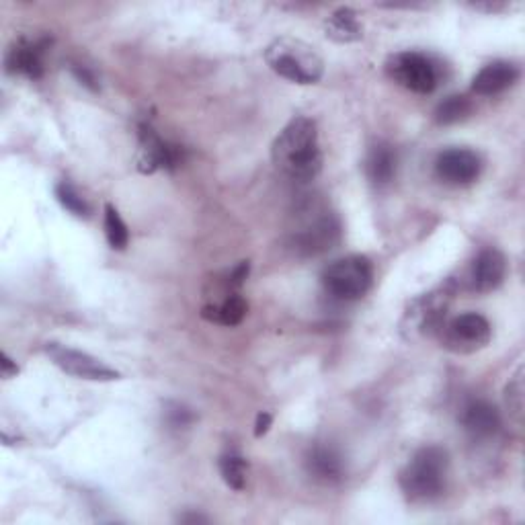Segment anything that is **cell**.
<instances>
[{
  "instance_id": "29",
  "label": "cell",
  "mask_w": 525,
  "mask_h": 525,
  "mask_svg": "<svg viewBox=\"0 0 525 525\" xmlns=\"http://www.w3.org/2000/svg\"><path fill=\"white\" fill-rule=\"evenodd\" d=\"M181 523H206L208 517L206 515H199V513H185L179 517Z\"/></svg>"
},
{
  "instance_id": "4",
  "label": "cell",
  "mask_w": 525,
  "mask_h": 525,
  "mask_svg": "<svg viewBox=\"0 0 525 525\" xmlns=\"http://www.w3.org/2000/svg\"><path fill=\"white\" fill-rule=\"evenodd\" d=\"M322 288L341 302H355L366 296L374 281V267L368 257L349 255L333 261L322 271Z\"/></svg>"
},
{
  "instance_id": "9",
  "label": "cell",
  "mask_w": 525,
  "mask_h": 525,
  "mask_svg": "<svg viewBox=\"0 0 525 525\" xmlns=\"http://www.w3.org/2000/svg\"><path fill=\"white\" fill-rule=\"evenodd\" d=\"M140 154L138 169L142 173H154L160 169H177L183 163V148L160 138L148 124H140Z\"/></svg>"
},
{
  "instance_id": "6",
  "label": "cell",
  "mask_w": 525,
  "mask_h": 525,
  "mask_svg": "<svg viewBox=\"0 0 525 525\" xmlns=\"http://www.w3.org/2000/svg\"><path fill=\"white\" fill-rule=\"evenodd\" d=\"M452 296L454 292L450 290V284H448L437 292H431L415 300L405 312L402 331L411 333V337L413 335H437L443 329V325H446L448 306H450Z\"/></svg>"
},
{
  "instance_id": "14",
  "label": "cell",
  "mask_w": 525,
  "mask_h": 525,
  "mask_svg": "<svg viewBox=\"0 0 525 525\" xmlns=\"http://www.w3.org/2000/svg\"><path fill=\"white\" fill-rule=\"evenodd\" d=\"M460 423L468 435L474 439H489L501 427V415L489 400H470L460 413Z\"/></svg>"
},
{
  "instance_id": "28",
  "label": "cell",
  "mask_w": 525,
  "mask_h": 525,
  "mask_svg": "<svg viewBox=\"0 0 525 525\" xmlns=\"http://www.w3.org/2000/svg\"><path fill=\"white\" fill-rule=\"evenodd\" d=\"M271 423H273V417L269 413L261 411L255 419V437H263L271 429Z\"/></svg>"
},
{
  "instance_id": "7",
  "label": "cell",
  "mask_w": 525,
  "mask_h": 525,
  "mask_svg": "<svg viewBox=\"0 0 525 525\" xmlns=\"http://www.w3.org/2000/svg\"><path fill=\"white\" fill-rule=\"evenodd\" d=\"M439 333L446 347L456 353H474L484 349L493 337L491 322L476 312H464L452 320H446Z\"/></svg>"
},
{
  "instance_id": "2",
  "label": "cell",
  "mask_w": 525,
  "mask_h": 525,
  "mask_svg": "<svg viewBox=\"0 0 525 525\" xmlns=\"http://www.w3.org/2000/svg\"><path fill=\"white\" fill-rule=\"evenodd\" d=\"M450 456L443 448H421L400 472V489L413 503H429L446 489Z\"/></svg>"
},
{
  "instance_id": "27",
  "label": "cell",
  "mask_w": 525,
  "mask_h": 525,
  "mask_svg": "<svg viewBox=\"0 0 525 525\" xmlns=\"http://www.w3.org/2000/svg\"><path fill=\"white\" fill-rule=\"evenodd\" d=\"M0 370H3V378H13L19 374L17 361H13L7 351H3V355H0Z\"/></svg>"
},
{
  "instance_id": "10",
  "label": "cell",
  "mask_w": 525,
  "mask_h": 525,
  "mask_svg": "<svg viewBox=\"0 0 525 525\" xmlns=\"http://www.w3.org/2000/svg\"><path fill=\"white\" fill-rule=\"evenodd\" d=\"M482 160L470 148L443 150L435 160L437 177L448 185H470L480 177Z\"/></svg>"
},
{
  "instance_id": "8",
  "label": "cell",
  "mask_w": 525,
  "mask_h": 525,
  "mask_svg": "<svg viewBox=\"0 0 525 525\" xmlns=\"http://www.w3.org/2000/svg\"><path fill=\"white\" fill-rule=\"evenodd\" d=\"M46 353L56 366L66 372L68 376L80 378V380H91V382H113L119 378V372L109 368L107 363L93 357L87 351H78L60 343H48Z\"/></svg>"
},
{
  "instance_id": "26",
  "label": "cell",
  "mask_w": 525,
  "mask_h": 525,
  "mask_svg": "<svg viewBox=\"0 0 525 525\" xmlns=\"http://www.w3.org/2000/svg\"><path fill=\"white\" fill-rule=\"evenodd\" d=\"M72 72H74V76H76L85 87H89L91 91H97V80H95V76H93L85 66H74Z\"/></svg>"
},
{
  "instance_id": "18",
  "label": "cell",
  "mask_w": 525,
  "mask_h": 525,
  "mask_svg": "<svg viewBox=\"0 0 525 525\" xmlns=\"http://www.w3.org/2000/svg\"><path fill=\"white\" fill-rule=\"evenodd\" d=\"M396 167H398V156L390 144H376L368 152L366 173L374 185L378 187L390 185L396 177Z\"/></svg>"
},
{
  "instance_id": "1",
  "label": "cell",
  "mask_w": 525,
  "mask_h": 525,
  "mask_svg": "<svg viewBox=\"0 0 525 525\" xmlns=\"http://www.w3.org/2000/svg\"><path fill=\"white\" fill-rule=\"evenodd\" d=\"M271 160L275 169L292 181L316 179L322 171V150L314 121L304 115L294 117L273 140Z\"/></svg>"
},
{
  "instance_id": "12",
  "label": "cell",
  "mask_w": 525,
  "mask_h": 525,
  "mask_svg": "<svg viewBox=\"0 0 525 525\" xmlns=\"http://www.w3.org/2000/svg\"><path fill=\"white\" fill-rule=\"evenodd\" d=\"M505 275H507L505 255L497 249H484L476 255V259L470 265L468 284L472 292L489 294L503 284Z\"/></svg>"
},
{
  "instance_id": "21",
  "label": "cell",
  "mask_w": 525,
  "mask_h": 525,
  "mask_svg": "<svg viewBox=\"0 0 525 525\" xmlns=\"http://www.w3.org/2000/svg\"><path fill=\"white\" fill-rule=\"evenodd\" d=\"M472 113V103L464 95H450L443 99L435 109V119L441 126H452L458 121H464Z\"/></svg>"
},
{
  "instance_id": "3",
  "label": "cell",
  "mask_w": 525,
  "mask_h": 525,
  "mask_svg": "<svg viewBox=\"0 0 525 525\" xmlns=\"http://www.w3.org/2000/svg\"><path fill=\"white\" fill-rule=\"evenodd\" d=\"M269 68L296 85H316L325 74V60L314 46L294 37H279L265 50Z\"/></svg>"
},
{
  "instance_id": "24",
  "label": "cell",
  "mask_w": 525,
  "mask_h": 525,
  "mask_svg": "<svg viewBox=\"0 0 525 525\" xmlns=\"http://www.w3.org/2000/svg\"><path fill=\"white\" fill-rule=\"evenodd\" d=\"M505 402H507V409L513 415V419L521 423V415H523V372L521 370L507 384Z\"/></svg>"
},
{
  "instance_id": "22",
  "label": "cell",
  "mask_w": 525,
  "mask_h": 525,
  "mask_svg": "<svg viewBox=\"0 0 525 525\" xmlns=\"http://www.w3.org/2000/svg\"><path fill=\"white\" fill-rule=\"evenodd\" d=\"M105 236H107L109 247L115 251H124L130 242V230L124 218L119 216L117 208L111 204L105 206Z\"/></svg>"
},
{
  "instance_id": "23",
  "label": "cell",
  "mask_w": 525,
  "mask_h": 525,
  "mask_svg": "<svg viewBox=\"0 0 525 525\" xmlns=\"http://www.w3.org/2000/svg\"><path fill=\"white\" fill-rule=\"evenodd\" d=\"M54 191H56V199L60 201L62 208H66L70 214H74V216H78V218L89 216V212H91L89 204H87V201H85L83 197L78 195V191H76L70 183L62 181V183L56 185Z\"/></svg>"
},
{
  "instance_id": "16",
  "label": "cell",
  "mask_w": 525,
  "mask_h": 525,
  "mask_svg": "<svg viewBox=\"0 0 525 525\" xmlns=\"http://www.w3.org/2000/svg\"><path fill=\"white\" fill-rule=\"evenodd\" d=\"M247 312H249V304L236 290H228L224 294V298L210 302L201 308V316L210 322H216V325H222V327L240 325V322L245 320Z\"/></svg>"
},
{
  "instance_id": "20",
  "label": "cell",
  "mask_w": 525,
  "mask_h": 525,
  "mask_svg": "<svg viewBox=\"0 0 525 525\" xmlns=\"http://www.w3.org/2000/svg\"><path fill=\"white\" fill-rule=\"evenodd\" d=\"M218 466H220V474H222V480L226 482V487H230L232 491L245 489L247 472H249V464L245 458L236 452H228L220 458Z\"/></svg>"
},
{
  "instance_id": "17",
  "label": "cell",
  "mask_w": 525,
  "mask_h": 525,
  "mask_svg": "<svg viewBox=\"0 0 525 525\" xmlns=\"http://www.w3.org/2000/svg\"><path fill=\"white\" fill-rule=\"evenodd\" d=\"M308 472L322 482H337L345 474L343 456L331 446H316L306 458Z\"/></svg>"
},
{
  "instance_id": "11",
  "label": "cell",
  "mask_w": 525,
  "mask_h": 525,
  "mask_svg": "<svg viewBox=\"0 0 525 525\" xmlns=\"http://www.w3.org/2000/svg\"><path fill=\"white\" fill-rule=\"evenodd\" d=\"M339 238H341L339 220L333 214H325L306 224L302 230H298L292 238V247L296 253L310 257L333 249Z\"/></svg>"
},
{
  "instance_id": "13",
  "label": "cell",
  "mask_w": 525,
  "mask_h": 525,
  "mask_svg": "<svg viewBox=\"0 0 525 525\" xmlns=\"http://www.w3.org/2000/svg\"><path fill=\"white\" fill-rule=\"evenodd\" d=\"M519 68L513 62L497 60L476 72L472 78V91L480 97H495L509 87H513L519 78Z\"/></svg>"
},
{
  "instance_id": "5",
  "label": "cell",
  "mask_w": 525,
  "mask_h": 525,
  "mask_svg": "<svg viewBox=\"0 0 525 525\" xmlns=\"http://www.w3.org/2000/svg\"><path fill=\"white\" fill-rule=\"evenodd\" d=\"M386 72L396 85L417 95H429L439 85V72L433 60L419 52H398L388 58Z\"/></svg>"
},
{
  "instance_id": "19",
  "label": "cell",
  "mask_w": 525,
  "mask_h": 525,
  "mask_svg": "<svg viewBox=\"0 0 525 525\" xmlns=\"http://www.w3.org/2000/svg\"><path fill=\"white\" fill-rule=\"evenodd\" d=\"M325 33L337 44H353L363 37V29L357 21V13L347 7L337 9L335 13H331V17H327Z\"/></svg>"
},
{
  "instance_id": "15",
  "label": "cell",
  "mask_w": 525,
  "mask_h": 525,
  "mask_svg": "<svg viewBox=\"0 0 525 525\" xmlns=\"http://www.w3.org/2000/svg\"><path fill=\"white\" fill-rule=\"evenodd\" d=\"M48 42H19L7 54V72L23 74L31 80L44 76V52Z\"/></svg>"
},
{
  "instance_id": "25",
  "label": "cell",
  "mask_w": 525,
  "mask_h": 525,
  "mask_svg": "<svg viewBox=\"0 0 525 525\" xmlns=\"http://www.w3.org/2000/svg\"><path fill=\"white\" fill-rule=\"evenodd\" d=\"M165 419L173 429H187L195 421V415L187 407L177 405V402H171L165 411Z\"/></svg>"
}]
</instances>
